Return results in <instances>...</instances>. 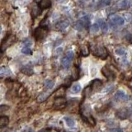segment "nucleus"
Masks as SVG:
<instances>
[{
    "instance_id": "7",
    "label": "nucleus",
    "mask_w": 132,
    "mask_h": 132,
    "mask_svg": "<svg viewBox=\"0 0 132 132\" xmlns=\"http://www.w3.org/2000/svg\"><path fill=\"white\" fill-rule=\"evenodd\" d=\"M46 33H47V30L44 27H38L37 29L35 31V37L37 41L40 40H42L43 38L46 36Z\"/></svg>"
},
{
    "instance_id": "8",
    "label": "nucleus",
    "mask_w": 132,
    "mask_h": 132,
    "mask_svg": "<svg viewBox=\"0 0 132 132\" xmlns=\"http://www.w3.org/2000/svg\"><path fill=\"white\" fill-rule=\"evenodd\" d=\"M115 99L117 100H120V101H127L129 99V96L125 93V92L121 91V90H118L114 95Z\"/></svg>"
},
{
    "instance_id": "23",
    "label": "nucleus",
    "mask_w": 132,
    "mask_h": 132,
    "mask_svg": "<svg viewBox=\"0 0 132 132\" xmlns=\"http://www.w3.org/2000/svg\"><path fill=\"white\" fill-rule=\"evenodd\" d=\"M84 120L86 121H88L89 124L92 125H96V121H95V119L92 117V115H89L87 117H85L84 118Z\"/></svg>"
},
{
    "instance_id": "29",
    "label": "nucleus",
    "mask_w": 132,
    "mask_h": 132,
    "mask_svg": "<svg viewBox=\"0 0 132 132\" xmlns=\"http://www.w3.org/2000/svg\"><path fill=\"white\" fill-rule=\"evenodd\" d=\"M22 52L23 53V54H26V55H29V54H31V49H30L29 47H23L22 49Z\"/></svg>"
},
{
    "instance_id": "15",
    "label": "nucleus",
    "mask_w": 132,
    "mask_h": 132,
    "mask_svg": "<svg viewBox=\"0 0 132 132\" xmlns=\"http://www.w3.org/2000/svg\"><path fill=\"white\" fill-rule=\"evenodd\" d=\"M64 92H65V88L64 87L59 88L55 92V97H63V96L64 95Z\"/></svg>"
},
{
    "instance_id": "19",
    "label": "nucleus",
    "mask_w": 132,
    "mask_h": 132,
    "mask_svg": "<svg viewBox=\"0 0 132 132\" xmlns=\"http://www.w3.org/2000/svg\"><path fill=\"white\" fill-rule=\"evenodd\" d=\"M118 7L121 9H126L129 7V2L128 0H121V2H119Z\"/></svg>"
},
{
    "instance_id": "24",
    "label": "nucleus",
    "mask_w": 132,
    "mask_h": 132,
    "mask_svg": "<svg viewBox=\"0 0 132 132\" xmlns=\"http://www.w3.org/2000/svg\"><path fill=\"white\" fill-rule=\"evenodd\" d=\"M21 71H22L24 74H26V75H31V74H33V70H32V69H31V68L23 67V68L21 69Z\"/></svg>"
},
{
    "instance_id": "2",
    "label": "nucleus",
    "mask_w": 132,
    "mask_h": 132,
    "mask_svg": "<svg viewBox=\"0 0 132 132\" xmlns=\"http://www.w3.org/2000/svg\"><path fill=\"white\" fill-rule=\"evenodd\" d=\"M73 58H74V52L72 51H68L65 53V55L61 59V65L63 66V68L68 69L70 65Z\"/></svg>"
},
{
    "instance_id": "10",
    "label": "nucleus",
    "mask_w": 132,
    "mask_h": 132,
    "mask_svg": "<svg viewBox=\"0 0 132 132\" xmlns=\"http://www.w3.org/2000/svg\"><path fill=\"white\" fill-rule=\"evenodd\" d=\"M66 104V100L64 97H56L54 102L55 107H61Z\"/></svg>"
},
{
    "instance_id": "35",
    "label": "nucleus",
    "mask_w": 132,
    "mask_h": 132,
    "mask_svg": "<svg viewBox=\"0 0 132 132\" xmlns=\"http://www.w3.org/2000/svg\"><path fill=\"white\" fill-rule=\"evenodd\" d=\"M2 56H3V53H2V51H0V59H1Z\"/></svg>"
},
{
    "instance_id": "25",
    "label": "nucleus",
    "mask_w": 132,
    "mask_h": 132,
    "mask_svg": "<svg viewBox=\"0 0 132 132\" xmlns=\"http://www.w3.org/2000/svg\"><path fill=\"white\" fill-rule=\"evenodd\" d=\"M99 28H100V26H99L98 23H94L93 25H92L90 26V31L92 33H96L99 31Z\"/></svg>"
},
{
    "instance_id": "13",
    "label": "nucleus",
    "mask_w": 132,
    "mask_h": 132,
    "mask_svg": "<svg viewBox=\"0 0 132 132\" xmlns=\"http://www.w3.org/2000/svg\"><path fill=\"white\" fill-rule=\"evenodd\" d=\"M9 122V118L6 116H2L0 117V128H3L8 125Z\"/></svg>"
},
{
    "instance_id": "38",
    "label": "nucleus",
    "mask_w": 132,
    "mask_h": 132,
    "mask_svg": "<svg viewBox=\"0 0 132 132\" xmlns=\"http://www.w3.org/2000/svg\"><path fill=\"white\" fill-rule=\"evenodd\" d=\"M130 6H131V8H132V0H131V2H130Z\"/></svg>"
},
{
    "instance_id": "33",
    "label": "nucleus",
    "mask_w": 132,
    "mask_h": 132,
    "mask_svg": "<svg viewBox=\"0 0 132 132\" xmlns=\"http://www.w3.org/2000/svg\"><path fill=\"white\" fill-rule=\"evenodd\" d=\"M111 89H112V85H107V87H105L103 89H102V92H107L109 91H111Z\"/></svg>"
},
{
    "instance_id": "11",
    "label": "nucleus",
    "mask_w": 132,
    "mask_h": 132,
    "mask_svg": "<svg viewBox=\"0 0 132 132\" xmlns=\"http://www.w3.org/2000/svg\"><path fill=\"white\" fill-rule=\"evenodd\" d=\"M50 97V92L48 91L43 92L37 97V102H43Z\"/></svg>"
},
{
    "instance_id": "3",
    "label": "nucleus",
    "mask_w": 132,
    "mask_h": 132,
    "mask_svg": "<svg viewBox=\"0 0 132 132\" xmlns=\"http://www.w3.org/2000/svg\"><path fill=\"white\" fill-rule=\"evenodd\" d=\"M131 114H132V110L129 107H122L121 109H119L117 111V113H116L117 117L121 119V120L128 118Z\"/></svg>"
},
{
    "instance_id": "30",
    "label": "nucleus",
    "mask_w": 132,
    "mask_h": 132,
    "mask_svg": "<svg viewBox=\"0 0 132 132\" xmlns=\"http://www.w3.org/2000/svg\"><path fill=\"white\" fill-rule=\"evenodd\" d=\"M81 53L84 56H87L89 54V51L88 48H86L85 46H84V47H82L81 49Z\"/></svg>"
},
{
    "instance_id": "32",
    "label": "nucleus",
    "mask_w": 132,
    "mask_h": 132,
    "mask_svg": "<svg viewBox=\"0 0 132 132\" xmlns=\"http://www.w3.org/2000/svg\"><path fill=\"white\" fill-rule=\"evenodd\" d=\"M109 132H123V130H122L121 128H119V127L111 128V129L109 130Z\"/></svg>"
},
{
    "instance_id": "14",
    "label": "nucleus",
    "mask_w": 132,
    "mask_h": 132,
    "mask_svg": "<svg viewBox=\"0 0 132 132\" xmlns=\"http://www.w3.org/2000/svg\"><path fill=\"white\" fill-rule=\"evenodd\" d=\"M79 22H81L82 26H84V28H88L89 25H90V20H89V18L87 16L81 18L80 20H79Z\"/></svg>"
},
{
    "instance_id": "6",
    "label": "nucleus",
    "mask_w": 132,
    "mask_h": 132,
    "mask_svg": "<svg viewBox=\"0 0 132 132\" xmlns=\"http://www.w3.org/2000/svg\"><path fill=\"white\" fill-rule=\"evenodd\" d=\"M102 73L108 80H113L115 78V74L113 71H112L110 68H108L107 65L104 66V67L102 69Z\"/></svg>"
},
{
    "instance_id": "26",
    "label": "nucleus",
    "mask_w": 132,
    "mask_h": 132,
    "mask_svg": "<svg viewBox=\"0 0 132 132\" xmlns=\"http://www.w3.org/2000/svg\"><path fill=\"white\" fill-rule=\"evenodd\" d=\"M115 52L117 55H120V56L124 55L125 54V49L123 47H118V48L116 49Z\"/></svg>"
},
{
    "instance_id": "28",
    "label": "nucleus",
    "mask_w": 132,
    "mask_h": 132,
    "mask_svg": "<svg viewBox=\"0 0 132 132\" xmlns=\"http://www.w3.org/2000/svg\"><path fill=\"white\" fill-rule=\"evenodd\" d=\"M8 109H9V107H8V106H5V105L0 106V115H2L3 113L6 112Z\"/></svg>"
},
{
    "instance_id": "12",
    "label": "nucleus",
    "mask_w": 132,
    "mask_h": 132,
    "mask_svg": "<svg viewBox=\"0 0 132 132\" xmlns=\"http://www.w3.org/2000/svg\"><path fill=\"white\" fill-rule=\"evenodd\" d=\"M69 25V21H67V20H64V21H61L59 23H57V25H56V28L59 29V30H64L68 27Z\"/></svg>"
},
{
    "instance_id": "21",
    "label": "nucleus",
    "mask_w": 132,
    "mask_h": 132,
    "mask_svg": "<svg viewBox=\"0 0 132 132\" xmlns=\"http://www.w3.org/2000/svg\"><path fill=\"white\" fill-rule=\"evenodd\" d=\"M80 90H81V85L79 84L78 82L74 84L71 88V91L73 92H74V93H78V92H80Z\"/></svg>"
},
{
    "instance_id": "34",
    "label": "nucleus",
    "mask_w": 132,
    "mask_h": 132,
    "mask_svg": "<svg viewBox=\"0 0 132 132\" xmlns=\"http://www.w3.org/2000/svg\"><path fill=\"white\" fill-rule=\"evenodd\" d=\"M23 44H24L26 45V47H28V46H30L31 45V40H29V39H26L24 41H23Z\"/></svg>"
},
{
    "instance_id": "16",
    "label": "nucleus",
    "mask_w": 132,
    "mask_h": 132,
    "mask_svg": "<svg viewBox=\"0 0 132 132\" xmlns=\"http://www.w3.org/2000/svg\"><path fill=\"white\" fill-rule=\"evenodd\" d=\"M41 9L42 8H48L51 6V0H41V3H40Z\"/></svg>"
},
{
    "instance_id": "20",
    "label": "nucleus",
    "mask_w": 132,
    "mask_h": 132,
    "mask_svg": "<svg viewBox=\"0 0 132 132\" xmlns=\"http://www.w3.org/2000/svg\"><path fill=\"white\" fill-rule=\"evenodd\" d=\"M98 24H100V25H99V26H101L102 31H103V32H107V31L108 26H107V24L104 21H102V20L100 19V20H99V22H98Z\"/></svg>"
},
{
    "instance_id": "31",
    "label": "nucleus",
    "mask_w": 132,
    "mask_h": 132,
    "mask_svg": "<svg viewBox=\"0 0 132 132\" xmlns=\"http://www.w3.org/2000/svg\"><path fill=\"white\" fill-rule=\"evenodd\" d=\"M92 91V87L91 86H88V87H87L85 89H84V93L85 96H88L90 94V92Z\"/></svg>"
},
{
    "instance_id": "22",
    "label": "nucleus",
    "mask_w": 132,
    "mask_h": 132,
    "mask_svg": "<svg viewBox=\"0 0 132 132\" xmlns=\"http://www.w3.org/2000/svg\"><path fill=\"white\" fill-rule=\"evenodd\" d=\"M44 85H45V87L46 88H47V89H51L53 87H54L55 82H54V81L50 80V79H47V80L45 81Z\"/></svg>"
},
{
    "instance_id": "1",
    "label": "nucleus",
    "mask_w": 132,
    "mask_h": 132,
    "mask_svg": "<svg viewBox=\"0 0 132 132\" xmlns=\"http://www.w3.org/2000/svg\"><path fill=\"white\" fill-rule=\"evenodd\" d=\"M92 52L95 56L99 57L102 59H105L107 58L108 56V53L107 49H106L103 45H96L94 46H92Z\"/></svg>"
},
{
    "instance_id": "36",
    "label": "nucleus",
    "mask_w": 132,
    "mask_h": 132,
    "mask_svg": "<svg viewBox=\"0 0 132 132\" xmlns=\"http://www.w3.org/2000/svg\"><path fill=\"white\" fill-rule=\"evenodd\" d=\"M1 31H2V26H0V33H1Z\"/></svg>"
},
{
    "instance_id": "27",
    "label": "nucleus",
    "mask_w": 132,
    "mask_h": 132,
    "mask_svg": "<svg viewBox=\"0 0 132 132\" xmlns=\"http://www.w3.org/2000/svg\"><path fill=\"white\" fill-rule=\"evenodd\" d=\"M74 28L75 29V30H77V31H81V30L84 28V26H82V24H81V22H79V21H78L77 22L75 23V24L74 25Z\"/></svg>"
},
{
    "instance_id": "37",
    "label": "nucleus",
    "mask_w": 132,
    "mask_h": 132,
    "mask_svg": "<svg viewBox=\"0 0 132 132\" xmlns=\"http://www.w3.org/2000/svg\"><path fill=\"white\" fill-rule=\"evenodd\" d=\"M35 1H36V3H38V2H40V1H41V0H35Z\"/></svg>"
},
{
    "instance_id": "5",
    "label": "nucleus",
    "mask_w": 132,
    "mask_h": 132,
    "mask_svg": "<svg viewBox=\"0 0 132 132\" xmlns=\"http://www.w3.org/2000/svg\"><path fill=\"white\" fill-rule=\"evenodd\" d=\"M15 41H16V37L14 36L11 35L9 36H7V37L3 40V41L1 45V50L2 51H5L8 46L12 45L13 43L15 42Z\"/></svg>"
},
{
    "instance_id": "9",
    "label": "nucleus",
    "mask_w": 132,
    "mask_h": 132,
    "mask_svg": "<svg viewBox=\"0 0 132 132\" xmlns=\"http://www.w3.org/2000/svg\"><path fill=\"white\" fill-rule=\"evenodd\" d=\"M12 74V72L10 69L6 66H1L0 67V78L6 77V76H10Z\"/></svg>"
},
{
    "instance_id": "17",
    "label": "nucleus",
    "mask_w": 132,
    "mask_h": 132,
    "mask_svg": "<svg viewBox=\"0 0 132 132\" xmlns=\"http://www.w3.org/2000/svg\"><path fill=\"white\" fill-rule=\"evenodd\" d=\"M102 85V81L100 80V79H95V80L92 81V84H91V87H92V88L96 89V88H100Z\"/></svg>"
},
{
    "instance_id": "18",
    "label": "nucleus",
    "mask_w": 132,
    "mask_h": 132,
    "mask_svg": "<svg viewBox=\"0 0 132 132\" xmlns=\"http://www.w3.org/2000/svg\"><path fill=\"white\" fill-rule=\"evenodd\" d=\"M64 121H65L66 125H67L69 127H74V126L75 121H74V119L66 117H64Z\"/></svg>"
},
{
    "instance_id": "4",
    "label": "nucleus",
    "mask_w": 132,
    "mask_h": 132,
    "mask_svg": "<svg viewBox=\"0 0 132 132\" xmlns=\"http://www.w3.org/2000/svg\"><path fill=\"white\" fill-rule=\"evenodd\" d=\"M109 22H110L111 25H114V26H122L125 22L123 18L116 14L111 15L109 16Z\"/></svg>"
}]
</instances>
